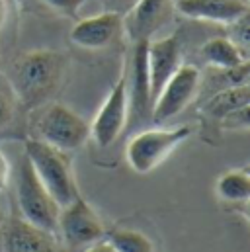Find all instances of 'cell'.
<instances>
[{"mask_svg":"<svg viewBox=\"0 0 250 252\" xmlns=\"http://www.w3.org/2000/svg\"><path fill=\"white\" fill-rule=\"evenodd\" d=\"M22 110L24 106L20 104L6 74H0V139L16 135L22 120Z\"/></svg>","mask_w":250,"mask_h":252,"instance_id":"obj_17","label":"cell"},{"mask_svg":"<svg viewBox=\"0 0 250 252\" xmlns=\"http://www.w3.org/2000/svg\"><path fill=\"white\" fill-rule=\"evenodd\" d=\"M82 252H118L114 249V245L110 241H98L94 245H90L88 249H84Z\"/></svg>","mask_w":250,"mask_h":252,"instance_id":"obj_23","label":"cell"},{"mask_svg":"<svg viewBox=\"0 0 250 252\" xmlns=\"http://www.w3.org/2000/svg\"><path fill=\"white\" fill-rule=\"evenodd\" d=\"M182 64V45L180 37L166 35L162 39H151L147 45V66H149V82H151V98L156 100L162 86L170 80V76Z\"/></svg>","mask_w":250,"mask_h":252,"instance_id":"obj_12","label":"cell"},{"mask_svg":"<svg viewBox=\"0 0 250 252\" xmlns=\"http://www.w3.org/2000/svg\"><path fill=\"white\" fill-rule=\"evenodd\" d=\"M0 227H2V215H0Z\"/></svg>","mask_w":250,"mask_h":252,"instance_id":"obj_25","label":"cell"},{"mask_svg":"<svg viewBox=\"0 0 250 252\" xmlns=\"http://www.w3.org/2000/svg\"><path fill=\"white\" fill-rule=\"evenodd\" d=\"M124 32V16L116 12H100L96 16L78 20L70 30L74 45L84 49H106Z\"/></svg>","mask_w":250,"mask_h":252,"instance_id":"obj_13","label":"cell"},{"mask_svg":"<svg viewBox=\"0 0 250 252\" xmlns=\"http://www.w3.org/2000/svg\"><path fill=\"white\" fill-rule=\"evenodd\" d=\"M24 155L31 162L41 184L47 188V191L61 207L70 203L78 195V188L70 168V158L66 157L64 151H59L39 139H31L26 141Z\"/></svg>","mask_w":250,"mask_h":252,"instance_id":"obj_2","label":"cell"},{"mask_svg":"<svg viewBox=\"0 0 250 252\" xmlns=\"http://www.w3.org/2000/svg\"><path fill=\"white\" fill-rule=\"evenodd\" d=\"M35 131L39 135V141L59 151L70 153L80 149L88 141L90 124L70 108L62 104H51L39 114Z\"/></svg>","mask_w":250,"mask_h":252,"instance_id":"obj_4","label":"cell"},{"mask_svg":"<svg viewBox=\"0 0 250 252\" xmlns=\"http://www.w3.org/2000/svg\"><path fill=\"white\" fill-rule=\"evenodd\" d=\"M135 4L137 0H102V6L106 8V12H116L120 16H125Z\"/></svg>","mask_w":250,"mask_h":252,"instance_id":"obj_21","label":"cell"},{"mask_svg":"<svg viewBox=\"0 0 250 252\" xmlns=\"http://www.w3.org/2000/svg\"><path fill=\"white\" fill-rule=\"evenodd\" d=\"M191 133V127H176V129H147L127 143V162L139 172L147 174L155 170L182 141H186Z\"/></svg>","mask_w":250,"mask_h":252,"instance_id":"obj_5","label":"cell"},{"mask_svg":"<svg viewBox=\"0 0 250 252\" xmlns=\"http://www.w3.org/2000/svg\"><path fill=\"white\" fill-rule=\"evenodd\" d=\"M147 45L149 41H137L133 47L131 68L127 74V127L133 129L139 124L151 120L153 98H151V82H149V66H147Z\"/></svg>","mask_w":250,"mask_h":252,"instance_id":"obj_8","label":"cell"},{"mask_svg":"<svg viewBox=\"0 0 250 252\" xmlns=\"http://www.w3.org/2000/svg\"><path fill=\"white\" fill-rule=\"evenodd\" d=\"M51 10L59 12L62 16H68V18H74L80 10V6L88 0H43Z\"/></svg>","mask_w":250,"mask_h":252,"instance_id":"obj_20","label":"cell"},{"mask_svg":"<svg viewBox=\"0 0 250 252\" xmlns=\"http://www.w3.org/2000/svg\"><path fill=\"white\" fill-rule=\"evenodd\" d=\"M6 10H8V0H0V30H2L4 20H6Z\"/></svg>","mask_w":250,"mask_h":252,"instance_id":"obj_24","label":"cell"},{"mask_svg":"<svg viewBox=\"0 0 250 252\" xmlns=\"http://www.w3.org/2000/svg\"><path fill=\"white\" fill-rule=\"evenodd\" d=\"M110 243L114 245V249L118 252H156L153 241L141 233V231H133V229H118L110 235Z\"/></svg>","mask_w":250,"mask_h":252,"instance_id":"obj_19","label":"cell"},{"mask_svg":"<svg viewBox=\"0 0 250 252\" xmlns=\"http://www.w3.org/2000/svg\"><path fill=\"white\" fill-rule=\"evenodd\" d=\"M2 252H62L57 235L24 217H12L0 227Z\"/></svg>","mask_w":250,"mask_h":252,"instance_id":"obj_10","label":"cell"},{"mask_svg":"<svg viewBox=\"0 0 250 252\" xmlns=\"http://www.w3.org/2000/svg\"><path fill=\"white\" fill-rule=\"evenodd\" d=\"M16 199H18L20 213L26 221L57 235L61 205L53 199V195L41 184V180L37 178V174L26 155L18 162Z\"/></svg>","mask_w":250,"mask_h":252,"instance_id":"obj_3","label":"cell"},{"mask_svg":"<svg viewBox=\"0 0 250 252\" xmlns=\"http://www.w3.org/2000/svg\"><path fill=\"white\" fill-rule=\"evenodd\" d=\"M66 57L59 51L39 49L20 55L6 74L24 110L43 106L61 86Z\"/></svg>","mask_w":250,"mask_h":252,"instance_id":"obj_1","label":"cell"},{"mask_svg":"<svg viewBox=\"0 0 250 252\" xmlns=\"http://www.w3.org/2000/svg\"><path fill=\"white\" fill-rule=\"evenodd\" d=\"M201 57L217 70H227L249 63L247 51L241 49L231 37H211L209 41L203 43Z\"/></svg>","mask_w":250,"mask_h":252,"instance_id":"obj_15","label":"cell"},{"mask_svg":"<svg viewBox=\"0 0 250 252\" xmlns=\"http://www.w3.org/2000/svg\"><path fill=\"white\" fill-rule=\"evenodd\" d=\"M8 178H10V164H8L6 157H4V153L0 151V191L6 188Z\"/></svg>","mask_w":250,"mask_h":252,"instance_id":"obj_22","label":"cell"},{"mask_svg":"<svg viewBox=\"0 0 250 252\" xmlns=\"http://www.w3.org/2000/svg\"><path fill=\"white\" fill-rule=\"evenodd\" d=\"M201 74L193 64H180L153 102L151 120L158 126L176 118L188 108L199 88Z\"/></svg>","mask_w":250,"mask_h":252,"instance_id":"obj_7","label":"cell"},{"mask_svg":"<svg viewBox=\"0 0 250 252\" xmlns=\"http://www.w3.org/2000/svg\"><path fill=\"white\" fill-rule=\"evenodd\" d=\"M249 102H250V88H249V82L247 84H237V86H229V88H223L219 90L203 108V112L221 122L225 120L227 116L243 110V108H249Z\"/></svg>","mask_w":250,"mask_h":252,"instance_id":"obj_16","label":"cell"},{"mask_svg":"<svg viewBox=\"0 0 250 252\" xmlns=\"http://www.w3.org/2000/svg\"><path fill=\"white\" fill-rule=\"evenodd\" d=\"M127 116H129V106H127V74L122 72L120 80L108 94L106 102L102 104L94 124L90 126V137H94L96 145L106 149L116 143V139L124 133L127 127Z\"/></svg>","mask_w":250,"mask_h":252,"instance_id":"obj_9","label":"cell"},{"mask_svg":"<svg viewBox=\"0 0 250 252\" xmlns=\"http://www.w3.org/2000/svg\"><path fill=\"white\" fill-rule=\"evenodd\" d=\"M174 0H137V4L124 16V30L137 41H151L174 16Z\"/></svg>","mask_w":250,"mask_h":252,"instance_id":"obj_11","label":"cell"},{"mask_svg":"<svg viewBox=\"0 0 250 252\" xmlns=\"http://www.w3.org/2000/svg\"><path fill=\"white\" fill-rule=\"evenodd\" d=\"M174 8L189 20L225 26L249 14L247 0H174Z\"/></svg>","mask_w":250,"mask_h":252,"instance_id":"obj_14","label":"cell"},{"mask_svg":"<svg viewBox=\"0 0 250 252\" xmlns=\"http://www.w3.org/2000/svg\"><path fill=\"white\" fill-rule=\"evenodd\" d=\"M217 195L227 203H247L250 197L249 168L225 172L217 180Z\"/></svg>","mask_w":250,"mask_h":252,"instance_id":"obj_18","label":"cell"},{"mask_svg":"<svg viewBox=\"0 0 250 252\" xmlns=\"http://www.w3.org/2000/svg\"><path fill=\"white\" fill-rule=\"evenodd\" d=\"M57 233H61L66 251H84L104 239L106 227L94 207L78 193L70 203L61 207Z\"/></svg>","mask_w":250,"mask_h":252,"instance_id":"obj_6","label":"cell"}]
</instances>
